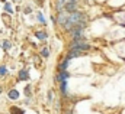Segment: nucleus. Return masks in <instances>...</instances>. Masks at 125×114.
Returning <instances> with one entry per match:
<instances>
[{
	"mask_svg": "<svg viewBox=\"0 0 125 114\" xmlns=\"http://www.w3.org/2000/svg\"><path fill=\"white\" fill-rule=\"evenodd\" d=\"M31 12H32V9H31V7H26V9H25V13H26V15H29Z\"/></svg>",
	"mask_w": 125,
	"mask_h": 114,
	"instance_id": "f3484780",
	"label": "nucleus"
},
{
	"mask_svg": "<svg viewBox=\"0 0 125 114\" xmlns=\"http://www.w3.org/2000/svg\"><path fill=\"white\" fill-rule=\"evenodd\" d=\"M67 84H68L67 81H64V82L60 84V88H61V94H62V95H67Z\"/></svg>",
	"mask_w": 125,
	"mask_h": 114,
	"instance_id": "9b49d317",
	"label": "nucleus"
},
{
	"mask_svg": "<svg viewBox=\"0 0 125 114\" xmlns=\"http://www.w3.org/2000/svg\"><path fill=\"white\" fill-rule=\"evenodd\" d=\"M41 57L48 58L50 57V49H48V48H42V49H41Z\"/></svg>",
	"mask_w": 125,
	"mask_h": 114,
	"instance_id": "f8f14e48",
	"label": "nucleus"
},
{
	"mask_svg": "<svg viewBox=\"0 0 125 114\" xmlns=\"http://www.w3.org/2000/svg\"><path fill=\"white\" fill-rule=\"evenodd\" d=\"M1 92H3V88H1V87H0V94H1Z\"/></svg>",
	"mask_w": 125,
	"mask_h": 114,
	"instance_id": "6ab92c4d",
	"label": "nucleus"
},
{
	"mask_svg": "<svg viewBox=\"0 0 125 114\" xmlns=\"http://www.w3.org/2000/svg\"><path fill=\"white\" fill-rule=\"evenodd\" d=\"M68 78H70V72L68 71H62V72H58V75L55 77V81L61 84L64 81H68Z\"/></svg>",
	"mask_w": 125,
	"mask_h": 114,
	"instance_id": "7ed1b4c3",
	"label": "nucleus"
},
{
	"mask_svg": "<svg viewBox=\"0 0 125 114\" xmlns=\"http://www.w3.org/2000/svg\"><path fill=\"white\" fill-rule=\"evenodd\" d=\"M25 94H26L28 97L31 95V87H29V85H28V87H26V88H25Z\"/></svg>",
	"mask_w": 125,
	"mask_h": 114,
	"instance_id": "2eb2a0df",
	"label": "nucleus"
},
{
	"mask_svg": "<svg viewBox=\"0 0 125 114\" xmlns=\"http://www.w3.org/2000/svg\"><path fill=\"white\" fill-rule=\"evenodd\" d=\"M1 48H3L4 51H9V49L12 48V42H10V41H3V42H1Z\"/></svg>",
	"mask_w": 125,
	"mask_h": 114,
	"instance_id": "1a4fd4ad",
	"label": "nucleus"
},
{
	"mask_svg": "<svg viewBox=\"0 0 125 114\" xmlns=\"http://www.w3.org/2000/svg\"><path fill=\"white\" fill-rule=\"evenodd\" d=\"M68 62H70V61H68L67 58H64V59H62L61 62L58 64V66H57V68H58V72H62V71H67V68H68Z\"/></svg>",
	"mask_w": 125,
	"mask_h": 114,
	"instance_id": "39448f33",
	"label": "nucleus"
},
{
	"mask_svg": "<svg viewBox=\"0 0 125 114\" xmlns=\"http://www.w3.org/2000/svg\"><path fill=\"white\" fill-rule=\"evenodd\" d=\"M19 80H22V81H28L29 80V71H28V68H23V69L19 71Z\"/></svg>",
	"mask_w": 125,
	"mask_h": 114,
	"instance_id": "20e7f679",
	"label": "nucleus"
},
{
	"mask_svg": "<svg viewBox=\"0 0 125 114\" xmlns=\"http://www.w3.org/2000/svg\"><path fill=\"white\" fill-rule=\"evenodd\" d=\"M19 95H21V94H19V91H18V90H15V88H13V90H10V91L7 92V97H9L10 100H18V98H19Z\"/></svg>",
	"mask_w": 125,
	"mask_h": 114,
	"instance_id": "423d86ee",
	"label": "nucleus"
},
{
	"mask_svg": "<svg viewBox=\"0 0 125 114\" xmlns=\"http://www.w3.org/2000/svg\"><path fill=\"white\" fill-rule=\"evenodd\" d=\"M90 49V45L86 41H73L68 46V51H77V52H86Z\"/></svg>",
	"mask_w": 125,
	"mask_h": 114,
	"instance_id": "f257e3e1",
	"label": "nucleus"
},
{
	"mask_svg": "<svg viewBox=\"0 0 125 114\" xmlns=\"http://www.w3.org/2000/svg\"><path fill=\"white\" fill-rule=\"evenodd\" d=\"M1 1H4V3H6V0H1Z\"/></svg>",
	"mask_w": 125,
	"mask_h": 114,
	"instance_id": "aec40b11",
	"label": "nucleus"
},
{
	"mask_svg": "<svg viewBox=\"0 0 125 114\" xmlns=\"http://www.w3.org/2000/svg\"><path fill=\"white\" fill-rule=\"evenodd\" d=\"M64 114H73V111H71V110H65V111H64Z\"/></svg>",
	"mask_w": 125,
	"mask_h": 114,
	"instance_id": "a211bd4d",
	"label": "nucleus"
},
{
	"mask_svg": "<svg viewBox=\"0 0 125 114\" xmlns=\"http://www.w3.org/2000/svg\"><path fill=\"white\" fill-rule=\"evenodd\" d=\"M9 111H10V114H25V110H22V108H19L16 106H12Z\"/></svg>",
	"mask_w": 125,
	"mask_h": 114,
	"instance_id": "0eeeda50",
	"label": "nucleus"
},
{
	"mask_svg": "<svg viewBox=\"0 0 125 114\" xmlns=\"http://www.w3.org/2000/svg\"><path fill=\"white\" fill-rule=\"evenodd\" d=\"M68 16H70V13L68 12H65V10H62L60 12L58 15H57V25H60V26H64L65 25V22L68 20Z\"/></svg>",
	"mask_w": 125,
	"mask_h": 114,
	"instance_id": "f03ea898",
	"label": "nucleus"
},
{
	"mask_svg": "<svg viewBox=\"0 0 125 114\" xmlns=\"http://www.w3.org/2000/svg\"><path fill=\"white\" fill-rule=\"evenodd\" d=\"M36 16H38V20H39V23H41V25H45V23H47V22H45V17L42 16V13H41V12H39Z\"/></svg>",
	"mask_w": 125,
	"mask_h": 114,
	"instance_id": "4468645a",
	"label": "nucleus"
},
{
	"mask_svg": "<svg viewBox=\"0 0 125 114\" xmlns=\"http://www.w3.org/2000/svg\"><path fill=\"white\" fill-rule=\"evenodd\" d=\"M13 1H19V0H13Z\"/></svg>",
	"mask_w": 125,
	"mask_h": 114,
	"instance_id": "412c9836",
	"label": "nucleus"
},
{
	"mask_svg": "<svg viewBox=\"0 0 125 114\" xmlns=\"http://www.w3.org/2000/svg\"><path fill=\"white\" fill-rule=\"evenodd\" d=\"M48 100H50V103L52 101V91H50V92H48Z\"/></svg>",
	"mask_w": 125,
	"mask_h": 114,
	"instance_id": "dca6fc26",
	"label": "nucleus"
},
{
	"mask_svg": "<svg viewBox=\"0 0 125 114\" xmlns=\"http://www.w3.org/2000/svg\"><path fill=\"white\" fill-rule=\"evenodd\" d=\"M35 36H36L38 39H41V41L47 39V33H45V32H42V30H38V32H35Z\"/></svg>",
	"mask_w": 125,
	"mask_h": 114,
	"instance_id": "6e6552de",
	"label": "nucleus"
},
{
	"mask_svg": "<svg viewBox=\"0 0 125 114\" xmlns=\"http://www.w3.org/2000/svg\"><path fill=\"white\" fill-rule=\"evenodd\" d=\"M7 75V68L4 65H0V77H4Z\"/></svg>",
	"mask_w": 125,
	"mask_h": 114,
	"instance_id": "ddd939ff",
	"label": "nucleus"
},
{
	"mask_svg": "<svg viewBox=\"0 0 125 114\" xmlns=\"http://www.w3.org/2000/svg\"><path fill=\"white\" fill-rule=\"evenodd\" d=\"M4 12H6V13H10V15L13 13V7H12V4L7 3V1L4 3Z\"/></svg>",
	"mask_w": 125,
	"mask_h": 114,
	"instance_id": "9d476101",
	"label": "nucleus"
}]
</instances>
